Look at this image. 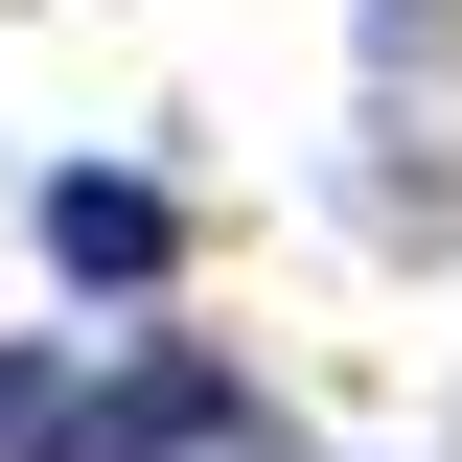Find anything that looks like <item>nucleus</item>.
Here are the masks:
<instances>
[{
    "instance_id": "1",
    "label": "nucleus",
    "mask_w": 462,
    "mask_h": 462,
    "mask_svg": "<svg viewBox=\"0 0 462 462\" xmlns=\"http://www.w3.org/2000/svg\"><path fill=\"white\" fill-rule=\"evenodd\" d=\"M23 462H254V393H231L208 346H162V370H116V393H47Z\"/></svg>"
},
{
    "instance_id": "2",
    "label": "nucleus",
    "mask_w": 462,
    "mask_h": 462,
    "mask_svg": "<svg viewBox=\"0 0 462 462\" xmlns=\"http://www.w3.org/2000/svg\"><path fill=\"white\" fill-rule=\"evenodd\" d=\"M47 254L69 278H162V185H47Z\"/></svg>"
},
{
    "instance_id": "3",
    "label": "nucleus",
    "mask_w": 462,
    "mask_h": 462,
    "mask_svg": "<svg viewBox=\"0 0 462 462\" xmlns=\"http://www.w3.org/2000/svg\"><path fill=\"white\" fill-rule=\"evenodd\" d=\"M23 439H47V370H23V346H0V462H23Z\"/></svg>"
}]
</instances>
